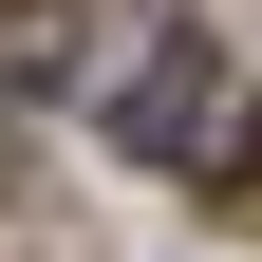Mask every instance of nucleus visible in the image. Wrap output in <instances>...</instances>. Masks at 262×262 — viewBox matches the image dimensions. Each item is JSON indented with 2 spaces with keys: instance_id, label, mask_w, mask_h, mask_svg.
I'll return each mask as SVG.
<instances>
[{
  "instance_id": "1",
  "label": "nucleus",
  "mask_w": 262,
  "mask_h": 262,
  "mask_svg": "<svg viewBox=\"0 0 262 262\" xmlns=\"http://www.w3.org/2000/svg\"><path fill=\"white\" fill-rule=\"evenodd\" d=\"M94 113H113L131 169H187V187H225V206L262 225V94L225 75L206 19H131V38L94 56Z\"/></svg>"
},
{
  "instance_id": "2",
  "label": "nucleus",
  "mask_w": 262,
  "mask_h": 262,
  "mask_svg": "<svg viewBox=\"0 0 262 262\" xmlns=\"http://www.w3.org/2000/svg\"><path fill=\"white\" fill-rule=\"evenodd\" d=\"M0 150H19V131H0Z\"/></svg>"
}]
</instances>
